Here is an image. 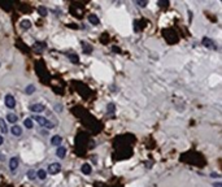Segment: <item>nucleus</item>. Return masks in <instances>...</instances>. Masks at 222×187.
Returning <instances> with one entry per match:
<instances>
[{"label":"nucleus","instance_id":"23","mask_svg":"<svg viewBox=\"0 0 222 187\" xmlns=\"http://www.w3.org/2000/svg\"><path fill=\"white\" fill-rule=\"evenodd\" d=\"M82 46H83V49H85V53H91V51H92V47L91 46H86L85 42L82 43Z\"/></svg>","mask_w":222,"mask_h":187},{"label":"nucleus","instance_id":"15","mask_svg":"<svg viewBox=\"0 0 222 187\" xmlns=\"http://www.w3.org/2000/svg\"><path fill=\"white\" fill-rule=\"evenodd\" d=\"M0 130H2V133H4V134L8 133V127H7L5 121L3 118H0Z\"/></svg>","mask_w":222,"mask_h":187},{"label":"nucleus","instance_id":"28","mask_svg":"<svg viewBox=\"0 0 222 187\" xmlns=\"http://www.w3.org/2000/svg\"><path fill=\"white\" fill-rule=\"evenodd\" d=\"M3 142H4V139H3V136H2V135H0V146H2V144H3Z\"/></svg>","mask_w":222,"mask_h":187},{"label":"nucleus","instance_id":"2","mask_svg":"<svg viewBox=\"0 0 222 187\" xmlns=\"http://www.w3.org/2000/svg\"><path fill=\"white\" fill-rule=\"evenodd\" d=\"M61 171V164L60 162H52L48 166V173L49 174H57V173H60Z\"/></svg>","mask_w":222,"mask_h":187},{"label":"nucleus","instance_id":"6","mask_svg":"<svg viewBox=\"0 0 222 187\" xmlns=\"http://www.w3.org/2000/svg\"><path fill=\"white\" fill-rule=\"evenodd\" d=\"M56 155L60 157V159H64L65 155H66V148L62 147V146H58L57 149H56Z\"/></svg>","mask_w":222,"mask_h":187},{"label":"nucleus","instance_id":"19","mask_svg":"<svg viewBox=\"0 0 222 187\" xmlns=\"http://www.w3.org/2000/svg\"><path fill=\"white\" fill-rule=\"evenodd\" d=\"M24 125H25L26 129H33V120L26 118V120L24 121Z\"/></svg>","mask_w":222,"mask_h":187},{"label":"nucleus","instance_id":"7","mask_svg":"<svg viewBox=\"0 0 222 187\" xmlns=\"http://www.w3.org/2000/svg\"><path fill=\"white\" fill-rule=\"evenodd\" d=\"M88 21H90L91 25H99L100 24V20L96 14H88Z\"/></svg>","mask_w":222,"mask_h":187},{"label":"nucleus","instance_id":"29","mask_svg":"<svg viewBox=\"0 0 222 187\" xmlns=\"http://www.w3.org/2000/svg\"><path fill=\"white\" fill-rule=\"evenodd\" d=\"M214 187H222L221 183H214Z\"/></svg>","mask_w":222,"mask_h":187},{"label":"nucleus","instance_id":"22","mask_svg":"<svg viewBox=\"0 0 222 187\" xmlns=\"http://www.w3.org/2000/svg\"><path fill=\"white\" fill-rule=\"evenodd\" d=\"M12 3H0V7H2V8H4V9H7V11H9L11 8H12Z\"/></svg>","mask_w":222,"mask_h":187},{"label":"nucleus","instance_id":"20","mask_svg":"<svg viewBox=\"0 0 222 187\" xmlns=\"http://www.w3.org/2000/svg\"><path fill=\"white\" fill-rule=\"evenodd\" d=\"M68 56H69V59L72 60V62H73V64H78V56H77V55H74V53H69Z\"/></svg>","mask_w":222,"mask_h":187},{"label":"nucleus","instance_id":"9","mask_svg":"<svg viewBox=\"0 0 222 187\" xmlns=\"http://www.w3.org/2000/svg\"><path fill=\"white\" fill-rule=\"evenodd\" d=\"M12 134L14 135V136H20L21 134H22V129L18 126V125H13V127H12Z\"/></svg>","mask_w":222,"mask_h":187},{"label":"nucleus","instance_id":"3","mask_svg":"<svg viewBox=\"0 0 222 187\" xmlns=\"http://www.w3.org/2000/svg\"><path fill=\"white\" fill-rule=\"evenodd\" d=\"M5 105L9 108V109H13L14 107H16V100H14V96L8 94V95H5Z\"/></svg>","mask_w":222,"mask_h":187},{"label":"nucleus","instance_id":"8","mask_svg":"<svg viewBox=\"0 0 222 187\" xmlns=\"http://www.w3.org/2000/svg\"><path fill=\"white\" fill-rule=\"evenodd\" d=\"M61 142H62V138H61L60 135H53L52 139H51L52 146H61Z\"/></svg>","mask_w":222,"mask_h":187},{"label":"nucleus","instance_id":"21","mask_svg":"<svg viewBox=\"0 0 222 187\" xmlns=\"http://www.w3.org/2000/svg\"><path fill=\"white\" fill-rule=\"evenodd\" d=\"M27 177H29V179H31V181H34L35 177H36L35 170H29V171H27Z\"/></svg>","mask_w":222,"mask_h":187},{"label":"nucleus","instance_id":"14","mask_svg":"<svg viewBox=\"0 0 222 187\" xmlns=\"http://www.w3.org/2000/svg\"><path fill=\"white\" fill-rule=\"evenodd\" d=\"M7 118H8V121L11 122V124H16L17 120H18V117H17L14 113H8V116H7Z\"/></svg>","mask_w":222,"mask_h":187},{"label":"nucleus","instance_id":"30","mask_svg":"<svg viewBox=\"0 0 222 187\" xmlns=\"http://www.w3.org/2000/svg\"><path fill=\"white\" fill-rule=\"evenodd\" d=\"M4 160V156H3V153H0V161H3Z\"/></svg>","mask_w":222,"mask_h":187},{"label":"nucleus","instance_id":"5","mask_svg":"<svg viewBox=\"0 0 222 187\" xmlns=\"http://www.w3.org/2000/svg\"><path fill=\"white\" fill-rule=\"evenodd\" d=\"M18 159H17V157H12V159L9 160V169L12 170V171H14V170H16L17 168H18Z\"/></svg>","mask_w":222,"mask_h":187},{"label":"nucleus","instance_id":"25","mask_svg":"<svg viewBox=\"0 0 222 187\" xmlns=\"http://www.w3.org/2000/svg\"><path fill=\"white\" fill-rule=\"evenodd\" d=\"M157 4H159V7H162V8H165V7L169 5V2H162V0H160V2H159Z\"/></svg>","mask_w":222,"mask_h":187},{"label":"nucleus","instance_id":"13","mask_svg":"<svg viewBox=\"0 0 222 187\" xmlns=\"http://www.w3.org/2000/svg\"><path fill=\"white\" fill-rule=\"evenodd\" d=\"M203 44L205 46V47H209V48H214V43H213V40L212 39H209V38H203Z\"/></svg>","mask_w":222,"mask_h":187},{"label":"nucleus","instance_id":"11","mask_svg":"<svg viewBox=\"0 0 222 187\" xmlns=\"http://www.w3.org/2000/svg\"><path fill=\"white\" fill-rule=\"evenodd\" d=\"M47 47V44H46V43H35V46H34V49H35V51L36 52H38V53H40L42 52V49L43 48H46Z\"/></svg>","mask_w":222,"mask_h":187},{"label":"nucleus","instance_id":"16","mask_svg":"<svg viewBox=\"0 0 222 187\" xmlns=\"http://www.w3.org/2000/svg\"><path fill=\"white\" fill-rule=\"evenodd\" d=\"M33 92H35V86H34V84H29V86H26L25 94H27V95H31Z\"/></svg>","mask_w":222,"mask_h":187},{"label":"nucleus","instance_id":"27","mask_svg":"<svg viewBox=\"0 0 222 187\" xmlns=\"http://www.w3.org/2000/svg\"><path fill=\"white\" fill-rule=\"evenodd\" d=\"M210 177H212V178H218V174H217V173H212Z\"/></svg>","mask_w":222,"mask_h":187},{"label":"nucleus","instance_id":"12","mask_svg":"<svg viewBox=\"0 0 222 187\" xmlns=\"http://www.w3.org/2000/svg\"><path fill=\"white\" fill-rule=\"evenodd\" d=\"M36 177H38L39 179H42V181H44V179L47 178V173L44 169H39L38 171H36Z\"/></svg>","mask_w":222,"mask_h":187},{"label":"nucleus","instance_id":"24","mask_svg":"<svg viewBox=\"0 0 222 187\" xmlns=\"http://www.w3.org/2000/svg\"><path fill=\"white\" fill-rule=\"evenodd\" d=\"M107 111H108V113H113L114 112V104L113 103H109L108 107H107Z\"/></svg>","mask_w":222,"mask_h":187},{"label":"nucleus","instance_id":"10","mask_svg":"<svg viewBox=\"0 0 222 187\" xmlns=\"http://www.w3.org/2000/svg\"><path fill=\"white\" fill-rule=\"evenodd\" d=\"M91 171H92V168H91L90 164H83L82 165V173L83 174H91Z\"/></svg>","mask_w":222,"mask_h":187},{"label":"nucleus","instance_id":"26","mask_svg":"<svg viewBox=\"0 0 222 187\" xmlns=\"http://www.w3.org/2000/svg\"><path fill=\"white\" fill-rule=\"evenodd\" d=\"M136 4H138L139 7H146V5L148 4V2H136Z\"/></svg>","mask_w":222,"mask_h":187},{"label":"nucleus","instance_id":"1","mask_svg":"<svg viewBox=\"0 0 222 187\" xmlns=\"http://www.w3.org/2000/svg\"><path fill=\"white\" fill-rule=\"evenodd\" d=\"M35 121L38 122V124L40 125V126H43V127H47L48 130H51V129H53L55 127V125L51 122L49 120H47L46 117H40V116H35Z\"/></svg>","mask_w":222,"mask_h":187},{"label":"nucleus","instance_id":"18","mask_svg":"<svg viewBox=\"0 0 222 187\" xmlns=\"http://www.w3.org/2000/svg\"><path fill=\"white\" fill-rule=\"evenodd\" d=\"M38 13L40 14V16H47L48 11H47L46 7H39V8H38Z\"/></svg>","mask_w":222,"mask_h":187},{"label":"nucleus","instance_id":"4","mask_svg":"<svg viewBox=\"0 0 222 187\" xmlns=\"http://www.w3.org/2000/svg\"><path fill=\"white\" fill-rule=\"evenodd\" d=\"M46 108H44L43 104H39V103H34L30 105V111L34 112V113H39V112H43Z\"/></svg>","mask_w":222,"mask_h":187},{"label":"nucleus","instance_id":"17","mask_svg":"<svg viewBox=\"0 0 222 187\" xmlns=\"http://www.w3.org/2000/svg\"><path fill=\"white\" fill-rule=\"evenodd\" d=\"M21 27H22V29H26V30H27V29L31 27V22H30L29 20H24V21L21 22Z\"/></svg>","mask_w":222,"mask_h":187}]
</instances>
